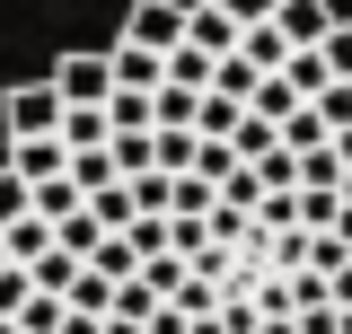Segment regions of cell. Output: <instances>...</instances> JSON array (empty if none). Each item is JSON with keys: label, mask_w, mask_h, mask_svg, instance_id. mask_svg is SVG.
<instances>
[{"label": "cell", "mask_w": 352, "mask_h": 334, "mask_svg": "<svg viewBox=\"0 0 352 334\" xmlns=\"http://www.w3.org/2000/svg\"><path fill=\"white\" fill-rule=\"evenodd\" d=\"M220 9H229L238 27H256V18H264V9H273V0H220Z\"/></svg>", "instance_id": "9a60e30c"}, {"label": "cell", "mask_w": 352, "mask_h": 334, "mask_svg": "<svg viewBox=\"0 0 352 334\" xmlns=\"http://www.w3.org/2000/svg\"><path fill=\"white\" fill-rule=\"evenodd\" d=\"M106 62H115V88H159V53H150V44H124V36H115Z\"/></svg>", "instance_id": "52a82bcc"}, {"label": "cell", "mask_w": 352, "mask_h": 334, "mask_svg": "<svg viewBox=\"0 0 352 334\" xmlns=\"http://www.w3.org/2000/svg\"><path fill=\"white\" fill-rule=\"evenodd\" d=\"M0 334H18V317H0Z\"/></svg>", "instance_id": "ac0fdd59"}, {"label": "cell", "mask_w": 352, "mask_h": 334, "mask_svg": "<svg viewBox=\"0 0 352 334\" xmlns=\"http://www.w3.org/2000/svg\"><path fill=\"white\" fill-rule=\"evenodd\" d=\"M106 88H115V62L106 53H62L53 62V97L62 106H106Z\"/></svg>", "instance_id": "6da1fadb"}, {"label": "cell", "mask_w": 352, "mask_h": 334, "mask_svg": "<svg viewBox=\"0 0 352 334\" xmlns=\"http://www.w3.org/2000/svg\"><path fill=\"white\" fill-rule=\"evenodd\" d=\"M264 18L282 27V44H317L326 27H335V0H273Z\"/></svg>", "instance_id": "277c9868"}, {"label": "cell", "mask_w": 352, "mask_h": 334, "mask_svg": "<svg viewBox=\"0 0 352 334\" xmlns=\"http://www.w3.org/2000/svg\"><path fill=\"white\" fill-rule=\"evenodd\" d=\"M18 299H27V264H9V255H0V317H9Z\"/></svg>", "instance_id": "5bb4252c"}, {"label": "cell", "mask_w": 352, "mask_h": 334, "mask_svg": "<svg viewBox=\"0 0 352 334\" xmlns=\"http://www.w3.org/2000/svg\"><path fill=\"white\" fill-rule=\"evenodd\" d=\"M62 150H88V141H106V106H62Z\"/></svg>", "instance_id": "30bf717a"}, {"label": "cell", "mask_w": 352, "mask_h": 334, "mask_svg": "<svg viewBox=\"0 0 352 334\" xmlns=\"http://www.w3.org/2000/svg\"><path fill=\"white\" fill-rule=\"evenodd\" d=\"M185 44H194V53H229V44H238V18H229L220 0H185Z\"/></svg>", "instance_id": "5b68a950"}, {"label": "cell", "mask_w": 352, "mask_h": 334, "mask_svg": "<svg viewBox=\"0 0 352 334\" xmlns=\"http://www.w3.org/2000/svg\"><path fill=\"white\" fill-rule=\"evenodd\" d=\"M62 308H88V317H106V308H115V282H106L97 264H80V273L62 282Z\"/></svg>", "instance_id": "ba28073f"}, {"label": "cell", "mask_w": 352, "mask_h": 334, "mask_svg": "<svg viewBox=\"0 0 352 334\" xmlns=\"http://www.w3.org/2000/svg\"><path fill=\"white\" fill-rule=\"evenodd\" d=\"M53 334H97V317H88V308H62V326Z\"/></svg>", "instance_id": "2e32d148"}, {"label": "cell", "mask_w": 352, "mask_h": 334, "mask_svg": "<svg viewBox=\"0 0 352 334\" xmlns=\"http://www.w3.org/2000/svg\"><path fill=\"white\" fill-rule=\"evenodd\" d=\"M9 317H18V334H53V326H62V291H44V282H27V299H18Z\"/></svg>", "instance_id": "9c48e42d"}, {"label": "cell", "mask_w": 352, "mask_h": 334, "mask_svg": "<svg viewBox=\"0 0 352 334\" xmlns=\"http://www.w3.org/2000/svg\"><path fill=\"white\" fill-rule=\"evenodd\" d=\"M9 167L36 185V176H62V132H9Z\"/></svg>", "instance_id": "8992f818"}, {"label": "cell", "mask_w": 352, "mask_h": 334, "mask_svg": "<svg viewBox=\"0 0 352 334\" xmlns=\"http://www.w3.org/2000/svg\"><path fill=\"white\" fill-rule=\"evenodd\" d=\"M185 167H194V176H212V185H220V176L238 167V150H229V141H212V132H194V159H185Z\"/></svg>", "instance_id": "8fae6325"}, {"label": "cell", "mask_w": 352, "mask_h": 334, "mask_svg": "<svg viewBox=\"0 0 352 334\" xmlns=\"http://www.w3.org/2000/svg\"><path fill=\"white\" fill-rule=\"evenodd\" d=\"M317 62H326L335 80H352V18H335V27L317 36Z\"/></svg>", "instance_id": "7c38bea8"}, {"label": "cell", "mask_w": 352, "mask_h": 334, "mask_svg": "<svg viewBox=\"0 0 352 334\" xmlns=\"http://www.w3.org/2000/svg\"><path fill=\"white\" fill-rule=\"evenodd\" d=\"M185 36V0H132L124 9V44H150V53H168Z\"/></svg>", "instance_id": "3957f363"}, {"label": "cell", "mask_w": 352, "mask_h": 334, "mask_svg": "<svg viewBox=\"0 0 352 334\" xmlns=\"http://www.w3.org/2000/svg\"><path fill=\"white\" fill-rule=\"evenodd\" d=\"M0 124H9V132H53V124H62V97H53V80H18L9 97H0Z\"/></svg>", "instance_id": "7a4b0ae2"}, {"label": "cell", "mask_w": 352, "mask_h": 334, "mask_svg": "<svg viewBox=\"0 0 352 334\" xmlns=\"http://www.w3.org/2000/svg\"><path fill=\"white\" fill-rule=\"evenodd\" d=\"M256 334H300V326H291V317H256Z\"/></svg>", "instance_id": "e0dca14e"}, {"label": "cell", "mask_w": 352, "mask_h": 334, "mask_svg": "<svg viewBox=\"0 0 352 334\" xmlns=\"http://www.w3.org/2000/svg\"><path fill=\"white\" fill-rule=\"evenodd\" d=\"M18 211H27V176L0 159V220H18Z\"/></svg>", "instance_id": "4fadbf2b"}]
</instances>
